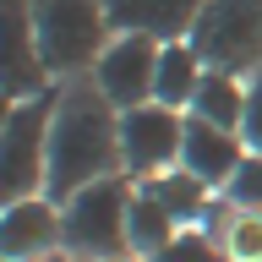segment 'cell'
I'll return each instance as SVG.
<instances>
[{
	"label": "cell",
	"mask_w": 262,
	"mask_h": 262,
	"mask_svg": "<svg viewBox=\"0 0 262 262\" xmlns=\"http://www.w3.org/2000/svg\"><path fill=\"white\" fill-rule=\"evenodd\" d=\"M110 175H126V159H120V110L98 93V82H71L55 98L44 196L66 208L77 191H88L93 180H110Z\"/></svg>",
	"instance_id": "6da1fadb"
},
{
	"label": "cell",
	"mask_w": 262,
	"mask_h": 262,
	"mask_svg": "<svg viewBox=\"0 0 262 262\" xmlns=\"http://www.w3.org/2000/svg\"><path fill=\"white\" fill-rule=\"evenodd\" d=\"M131 191H137L131 175H110V180H93L88 191H77L60 208V251H71L77 262L126 257L131 251V241H126Z\"/></svg>",
	"instance_id": "7a4b0ae2"
},
{
	"label": "cell",
	"mask_w": 262,
	"mask_h": 262,
	"mask_svg": "<svg viewBox=\"0 0 262 262\" xmlns=\"http://www.w3.org/2000/svg\"><path fill=\"white\" fill-rule=\"evenodd\" d=\"M55 98L60 93H38V98H22V104H6V126H0V196L6 202L44 196Z\"/></svg>",
	"instance_id": "3957f363"
},
{
	"label": "cell",
	"mask_w": 262,
	"mask_h": 262,
	"mask_svg": "<svg viewBox=\"0 0 262 262\" xmlns=\"http://www.w3.org/2000/svg\"><path fill=\"white\" fill-rule=\"evenodd\" d=\"M33 28H38V49H44L49 77L88 71L110 49V11H104V0H38L33 6Z\"/></svg>",
	"instance_id": "277c9868"
},
{
	"label": "cell",
	"mask_w": 262,
	"mask_h": 262,
	"mask_svg": "<svg viewBox=\"0 0 262 262\" xmlns=\"http://www.w3.org/2000/svg\"><path fill=\"white\" fill-rule=\"evenodd\" d=\"M208 71H262V0H208L191 28Z\"/></svg>",
	"instance_id": "5b68a950"
},
{
	"label": "cell",
	"mask_w": 262,
	"mask_h": 262,
	"mask_svg": "<svg viewBox=\"0 0 262 262\" xmlns=\"http://www.w3.org/2000/svg\"><path fill=\"white\" fill-rule=\"evenodd\" d=\"M180 147H186V115L180 110H169V104L120 110V159H126L131 180H153L164 169H175Z\"/></svg>",
	"instance_id": "8992f818"
},
{
	"label": "cell",
	"mask_w": 262,
	"mask_h": 262,
	"mask_svg": "<svg viewBox=\"0 0 262 262\" xmlns=\"http://www.w3.org/2000/svg\"><path fill=\"white\" fill-rule=\"evenodd\" d=\"M159 38L147 33H115L110 49L98 55L93 82L98 93L110 98L115 110H137V104H153V82H159Z\"/></svg>",
	"instance_id": "52a82bcc"
},
{
	"label": "cell",
	"mask_w": 262,
	"mask_h": 262,
	"mask_svg": "<svg viewBox=\"0 0 262 262\" xmlns=\"http://www.w3.org/2000/svg\"><path fill=\"white\" fill-rule=\"evenodd\" d=\"M6 55H0V88H6V104H22V98L49 93V66L44 49H38V28H33V11L6 0Z\"/></svg>",
	"instance_id": "ba28073f"
},
{
	"label": "cell",
	"mask_w": 262,
	"mask_h": 262,
	"mask_svg": "<svg viewBox=\"0 0 262 262\" xmlns=\"http://www.w3.org/2000/svg\"><path fill=\"white\" fill-rule=\"evenodd\" d=\"M0 251H6V262H44L49 251H60V202H49V196L6 202Z\"/></svg>",
	"instance_id": "9c48e42d"
},
{
	"label": "cell",
	"mask_w": 262,
	"mask_h": 262,
	"mask_svg": "<svg viewBox=\"0 0 262 262\" xmlns=\"http://www.w3.org/2000/svg\"><path fill=\"white\" fill-rule=\"evenodd\" d=\"M246 153H251V147H246L241 131L186 115V147H180V164H186L196 180H208L213 191H224L229 180H235V169L246 164Z\"/></svg>",
	"instance_id": "30bf717a"
},
{
	"label": "cell",
	"mask_w": 262,
	"mask_h": 262,
	"mask_svg": "<svg viewBox=\"0 0 262 262\" xmlns=\"http://www.w3.org/2000/svg\"><path fill=\"white\" fill-rule=\"evenodd\" d=\"M202 6H208V0H104L115 33H147V38H159V44L191 38Z\"/></svg>",
	"instance_id": "8fae6325"
},
{
	"label": "cell",
	"mask_w": 262,
	"mask_h": 262,
	"mask_svg": "<svg viewBox=\"0 0 262 262\" xmlns=\"http://www.w3.org/2000/svg\"><path fill=\"white\" fill-rule=\"evenodd\" d=\"M202 77H208V60L196 55L191 38H175V44L159 49V82H153V104H169V110H191L196 88H202Z\"/></svg>",
	"instance_id": "7c38bea8"
},
{
	"label": "cell",
	"mask_w": 262,
	"mask_h": 262,
	"mask_svg": "<svg viewBox=\"0 0 262 262\" xmlns=\"http://www.w3.org/2000/svg\"><path fill=\"white\" fill-rule=\"evenodd\" d=\"M180 229H186V224H180L175 213L153 196V186H142V180H137V191H131V219H126V241H131V251H137L142 262H159L164 246L175 241Z\"/></svg>",
	"instance_id": "4fadbf2b"
},
{
	"label": "cell",
	"mask_w": 262,
	"mask_h": 262,
	"mask_svg": "<svg viewBox=\"0 0 262 262\" xmlns=\"http://www.w3.org/2000/svg\"><path fill=\"white\" fill-rule=\"evenodd\" d=\"M142 186H153V196L175 213L180 224H202V219H208V208H213V186H208V180H196L186 164H175V169H164V175L142 180Z\"/></svg>",
	"instance_id": "5bb4252c"
},
{
	"label": "cell",
	"mask_w": 262,
	"mask_h": 262,
	"mask_svg": "<svg viewBox=\"0 0 262 262\" xmlns=\"http://www.w3.org/2000/svg\"><path fill=\"white\" fill-rule=\"evenodd\" d=\"M186 115H196V120H213V126H229V131H241V120H246V82L235 77V71H208Z\"/></svg>",
	"instance_id": "9a60e30c"
},
{
	"label": "cell",
	"mask_w": 262,
	"mask_h": 262,
	"mask_svg": "<svg viewBox=\"0 0 262 262\" xmlns=\"http://www.w3.org/2000/svg\"><path fill=\"white\" fill-rule=\"evenodd\" d=\"M159 262H229V257H224V246L213 241L202 224H186L175 241L164 246V257H159Z\"/></svg>",
	"instance_id": "2e32d148"
},
{
	"label": "cell",
	"mask_w": 262,
	"mask_h": 262,
	"mask_svg": "<svg viewBox=\"0 0 262 262\" xmlns=\"http://www.w3.org/2000/svg\"><path fill=\"white\" fill-rule=\"evenodd\" d=\"M224 196L246 213H262V153H246V164L235 169V180L224 186Z\"/></svg>",
	"instance_id": "e0dca14e"
},
{
	"label": "cell",
	"mask_w": 262,
	"mask_h": 262,
	"mask_svg": "<svg viewBox=\"0 0 262 262\" xmlns=\"http://www.w3.org/2000/svg\"><path fill=\"white\" fill-rule=\"evenodd\" d=\"M229 257L235 262H262V213H246L241 208V219H235V229H229Z\"/></svg>",
	"instance_id": "ac0fdd59"
},
{
	"label": "cell",
	"mask_w": 262,
	"mask_h": 262,
	"mask_svg": "<svg viewBox=\"0 0 262 262\" xmlns=\"http://www.w3.org/2000/svg\"><path fill=\"white\" fill-rule=\"evenodd\" d=\"M241 137L251 153H262V71H251L246 82V120H241Z\"/></svg>",
	"instance_id": "d6986e66"
},
{
	"label": "cell",
	"mask_w": 262,
	"mask_h": 262,
	"mask_svg": "<svg viewBox=\"0 0 262 262\" xmlns=\"http://www.w3.org/2000/svg\"><path fill=\"white\" fill-rule=\"evenodd\" d=\"M229 262H235V257H229Z\"/></svg>",
	"instance_id": "ffe728a7"
},
{
	"label": "cell",
	"mask_w": 262,
	"mask_h": 262,
	"mask_svg": "<svg viewBox=\"0 0 262 262\" xmlns=\"http://www.w3.org/2000/svg\"><path fill=\"white\" fill-rule=\"evenodd\" d=\"M115 262H120V257H115Z\"/></svg>",
	"instance_id": "44dd1931"
}]
</instances>
